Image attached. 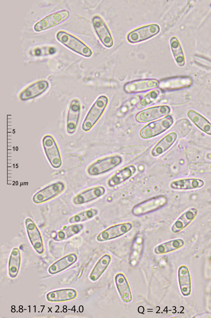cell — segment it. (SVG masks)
<instances>
[{
	"mask_svg": "<svg viewBox=\"0 0 211 318\" xmlns=\"http://www.w3.org/2000/svg\"><path fill=\"white\" fill-rule=\"evenodd\" d=\"M64 189V184L61 183L52 184L36 195L34 200L36 203H39L50 200L60 194Z\"/></svg>",
	"mask_w": 211,
	"mask_h": 318,
	"instance_id": "19",
	"label": "cell"
},
{
	"mask_svg": "<svg viewBox=\"0 0 211 318\" xmlns=\"http://www.w3.org/2000/svg\"><path fill=\"white\" fill-rule=\"evenodd\" d=\"M192 82V79L189 76H175L160 80L158 87L164 91L179 90L190 88Z\"/></svg>",
	"mask_w": 211,
	"mask_h": 318,
	"instance_id": "8",
	"label": "cell"
},
{
	"mask_svg": "<svg viewBox=\"0 0 211 318\" xmlns=\"http://www.w3.org/2000/svg\"><path fill=\"white\" fill-rule=\"evenodd\" d=\"M58 40L75 52L84 57H89L92 54V49L79 39L71 34L63 30L56 35Z\"/></svg>",
	"mask_w": 211,
	"mask_h": 318,
	"instance_id": "1",
	"label": "cell"
},
{
	"mask_svg": "<svg viewBox=\"0 0 211 318\" xmlns=\"http://www.w3.org/2000/svg\"><path fill=\"white\" fill-rule=\"evenodd\" d=\"M77 258L75 253L67 255L52 265L49 269V272L52 274L58 273L72 265L77 261Z\"/></svg>",
	"mask_w": 211,
	"mask_h": 318,
	"instance_id": "26",
	"label": "cell"
},
{
	"mask_svg": "<svg viewBox=\"0 0 211 318\" xmlns=\"http://www.w3.org/2000/svg\"><path fill=\"white\" fill-rule=\"evenodd\" d=\"M49 84L46 81L37 82L28 87L20 94V97L23 100L34 98L44 92L48 88Z\"/></svg>",
	"mask_w": 211,
	"mask_h": 318,
	"instance_id": "22",
	"label": "cell"
},
{
	"mask_svg": "<svg viewBox=\"0 0 211 318\" xmlns=\"http://www.w3.org/2000/svg\"><path fill=\"white\" fill-rule=\"evenodd\" d=\"M29 224V225H27V228L30 240L32 244L37 250L38 246L36 240H37L39 245L43 248L41 237L36 225L33 222L30 223Z\"/></svg>",
	"mask_w": 211,
	"mask_h": 318,
	"instance_id": "33",
	"label": "cell"
},
{
	"mask_svg": "<svg viewBox=\"0 0 211 318\" xmlns=\"http://www.w3.org/2000/svg\"><path fill=\"white\" fill-rule=\"evenodd\" d=\"M45 147L47 157L52 166L55 168L60 167L61 164L60 154L56 144L51 136L45 137Z\"/></svg>",
	"mask_w": 211,
	"mask_h": 318,
	"instance_id": "17",
	"label": "cell"
},
{
	"mask_svg": "<svg viewBox=\"0 0 211 318\" xmlns=\"http://www.w3.org/2000/svg\"><path fill=\"white\" fill-rule=\"evenodd\" d=\"M170 110L169 107L167 106L153 107L139 112L136 115L135 118L138 122H148L168 115Z\"/></svg>",
	"mask_w": 211,
	"mask_h": 318,
	"instance_id": "11",
	"label": "cell"
},
{
	"mask_svg": "<svg viewBox=\"0 0 211 318\" xmlns=\"http://www.w3.org/2000/svg\"><path fill=\"white\" fill-rule=\"evenodd\" d=\"M177 135L174 132L167 134L160 140L154 147L151 151L154 157H156L167 150L177 139Z\"/></svg>",
	"mask_w": 211,
	"mask_h": 318,
	"instance_id": "23",
	"label": "cell"
},
{
	"mask_svg": "<svg viewBox=\"0 0 211 318\" xmlns=\"http://www.w3.org/2000/svg\"><path fill=\"white\" fill-rule=\"evenodd\" d=\"M144 242L143 234L137 233L133 238L129 258V263L132 266L135 267L138 264L142 253Z\"/></svg>",
	"mask_w": 211,
	"mask_h": 318,
	"instance_id": "16",
	"label": "cell"
},
{
	"mask_svg": "<svg viewBox=\"0 0 211 318\" xmlns=\"http://www.w3.org/2000/svg\"><path fill=\"white\" fill-rule=\"evenodd\" d=\"M122 161L121 157L115 155L106 157L97 160L90 165L87 171L91 175H100L112 170Z\"/></svg>",
	"mask_w": 211,
	"mask_h": 318,
	"instance_id": "5",
	"label": "cell"
},
{
	"mask_svg": "<svg viewBox=\"0 0 211 318\" xmlns=\"http://www.w3.org/2000/svg\"><path fill=\"white\" fill-rule=\"evenodd\" d=\"M108 102L107 97L101 95L98 98L88 113L82 125V129L90 130L101 116Z\"/></svg>",
	"mask_w": 211,
	"mask_h": 318,
	"instance_id": "3",
	"label": "cell"
},
{
	"mask_svg": "<svg viewBox=\"0 0 211 318\" xmlns=\"http://www.w3.org/2000/svg\"><path fill=\"white\" fill-rule=\"evenodd\" d=\"M77 294L76 291L74 289H63L49 293L47 295V298L51 302L64 301L75 298Z\"/></svg>",
	"mask_w": 211,
	"mask_h": 318,
	"instance_id": "25",
	"label": "cell"
},
{
	"mask_svg": "<svg viewBox=\"0 0 211 318\" xmlns=\"http://www.w3.org/2000/svg\"><path fill=\"white\" fill-rule=\"evenodd\" d=\"M160 30L159 26L151 24L135 29L127 35V39L130 43H136L145 41L157 35Z\"/></svg>",
	"mask_w": 211,
	"mask_h": 318,
	"instance_id": "7",
	"label": "cell"
},
{
	"mask_svg": "<svg viewBox=\"0 0 211 318\" xmlns=\"http://www.w3.org/2000/svg\"><path fill=\"white\" fill-rule=\"evenodd\" d=\"M136 171V168L134 166H127L112 176L108 180L107 184L111 187L118 185L128 179Z\"/></svg>",
	"mask_w": 211,
	"mask_h": 318,
	"instance_id": "24",
	"label": "cell"
},
{
	"mask_svg": "<svg viewBox=\"0 0 211 318\" xmlns=\"http://www.w3.org/2000/svg\"><path fill=\"white\" fill-rule=\"evenodd\" d=\"M83 228V226L82 224L71 225L59 231L55 235L54 238L57 241L67 238L79 233Z\"/></svg>",
	"mask_w": 211,
	"mask_h": 318,
	"instance_id": "30",
	"label": "cell"
},
{
	"mask_svg": "<svg viewBox=\"0 0 211 318\" xmlns=\"http://www.w3.org/2000/svg\"><path fill=\"white\" fill-rule=\"evenodd\" d=\"M115 282L119 294L125 302H130L132 299L130 287L126 277L122 273L117 274L115 277Z\"/></svg>",
	"mask_w": 211,
	"mask_h": 318,
	"instance_id": "20",
	"label": "cell"
},
{
	"mask_svg": "<svg viewBox=\"0 0 211 318\" xmlns=\"http://www.w3.org/2000/svg\"><path fill=\"white\" fill-rule=\"evenodd\" d=\"M132 227V224L129 222L112 225L99 233L96 239L98 242H102L117 238L128 233Z\"/></svg>",
	"mask_w": 211,
	"mask_h": 318,
	"instance_id": "6",
	"label": "cell"
},
{
	"mask_svg": "<svg viewBox=\"0 0 211 318\" xmlns=\"http://www.w3.org/2000/svg\"><path fill=\"white\" fill-rule=\"evenodd\" d=\"M187 116L192 122L200 130L209 135H211V125L208 120L196 111L190 110Z\"/></svg>",
	"mask_w": 211,
	"mask_h": 318,
	"instance_id": "29",
	"label": "cell"
},
{
	"mask_svg": "<svg viewBox=\"0 0 211 318\" xmlns=\"http://www.w3.org/2000/svg\"><path fill=\"white\" fill-rule=\"evenodd\" d=\"M111 259L110 255L105 254L97 263L89 276L90 279L93 281L97 280L107 269Z\"/></svg>",
	"mask_w": 211,
	"mask_h": 318,
	"instance_id": "28",
	"label": "cell"
},
{
	"mask_svg": "<svg viewBox=\"0 0 211 318\" xmlns=\"http://www.w3.org/2000/svg\"><path fill=\"white\" fill-rule=\"evenodd\" d=\"M167 202L168 199L166 196L162 195L156 196L136 204L132 207L131 212L135 216H142L160 209Z\"/></svg>",
	"mask_w": 211,
	"mask_h": 318,
	"instance_id": "2",
	"label": "cell"
},
{
	"mask_svg": "<svg viewBox=\"0 0 211 318\" xmlns=\"http://www.w3.org/2000/svg\"><path fill=\"white\" fill-rule=\"evenodd\" d=\"M98 213L97 209L91 208L74 215L69 218V221L71 223L83 222L92 218Z\"/></svg>",
	"mask_w": 211,
	"mask_h": 318,
	"instance_id": "32",
	"label": "cell"
},
{
	"mask_svg": "<svg viewBox=\"0 0 211 318\" xmlns=\"http://www.w3.org/2000/svg\"><path fill=\"white\" fill-rule=\"evenodd\" d=\"M95 32L100 41L106 47H111L114 41L111 34L103 20L100 16H94L92 20Z\"/></svg>",
	"mask_w": 211,
	"mask_h": 318,
	"instance_id": "12",
	"label": "cell"
},
{
	"mask_svg": "<svg viewBox=\"0 0 211 318\" xmlns=\"http://www.w3.org/2000/svg\"><path fill=\"white\" fill-rule=\"evenodd\" d=\"M184 244L185 241L183 239H174L159 244L155 248L154 252L157 254L165 253L180 248Z\"/></svg>",
	"mask_w": 211,
	"mask_h": 318,
	"instance_id": "27",
	"label": "cell"
},
{
	"mask_svg": "<svg viewBox=\"0 0 211 318\" xmlns=\"http://www.w3.org/2000/svg\"><path fill=\"white\" fill-rule=\"evenodd\" d=\"M173 122L172 116H167L163 118L148 124L141 129L140 132V135L144 139L156 136L169 128Z\"/></svg>",
	"mask_w": 211,
	"mask_h": 318,
	"instance_id": "4",
	"label": "cell"
},
{
	"mask_svg": "<svg viewBox=\"0 0 211 318\" xmlns=\"http://www.w3.org/2000/svg\"><path fill=\"white\" fill-rule=\"evenodd\" d=\"M69 12L65 10L60 11L50 14L36 23L34 30L41 31L58 25L67 19L70 16Z\"/></svg>",
	"mask_w": 211,
	"mask_h": 318,
	"instance_id": "9",
	"label": "cell"
},
{
	"mask_svg": "<svg viewBox=\"0 0 211 318\" xmlns=\"http://www.w3.org/2000/svg\"><path fill=\"white\" fill-rule=\"evenodd\" d=\"M191 99V95L188 91L176 90L166 92L161 96L158 102L171 105H182L189 103Z\"/></svg>",
	"mask_w": 211,
	"mask_h": 318,
	"instance_id": "10",
	"label": "cell"
},
{
	"mask_svg": "<svg viewBox=\"0 0 211 318\" xmlns=\"http://www.w3.org/2000/svg\"><path fill=\"white\" fill-rule=\"evenodd\" d=\"M105 192V188L102 186L91 188L77 194L74 198L73 202L77 205L85 203L100 197Z\"/></svg>",
	"mask_w": 211,
	"mask_h": 318,
	"instance_id": "15",
	"label": "cell"
},
{
	"mask_svg": "<svg viewBox=\"0 0 211 318\" xmlns=\"http://www.w3.org/2000/svg\"><path fill=\"white\" fill-rule=\"evenodd\" d=\"M81 105L79 101L74 99L71 102L69 109L67 120V130L70 134H73L77 127L80 117Z\"/></svg>",
	"mask_w": 211,
	"mask_h": 318,
	"instance_id": "18",
	"label": "cell"
},
{
	"mask_svg": "<svg viewBox=\"0 0 211 318\" xmlns=\"http://www.w3.org/2000/svg\"><path fill=\"white\" fill-rule=\"evenodd\" d=\"M159 93V91L157 90L150 91L139 101L136 105L137 107L141 109L149 105L156 100Z\"/></svg>",
	"mask_w": 211,
	"mask_h": 318,
	"instance_id": "34",
	"label": "cell"
},
{
	"mask_svg": "<svg viewBox=\"0 0 211 318\" xmlns=\"http://www.w3.org/2000/svg\"><path fill=\"white\" fill-rule=\"evenodd\" d=\"M159 81L154 79H146L132 81L124 85V90L128 93L145 92L158 87Z\"/></svg>",
	"mask_w": 211,
	"mask_h": 318,
	"instance_id": "13",
	"label": "cell"
},
{
	"mask_svg": "<svg viewBox=\"0 0 211 318\" xmlns=\"http://www.w3.org/2000/svg\"><path fill=\"white\" fill-rule=\"evenodd\" d=\"M35 52L36 53V55L38 56L40 55L41 53V51L39 49H37L35 51Z\"/></svg>",
	"mask_w": 211,
	"mask_h": 318,
	"instance_id": "35",
	"label": "cell"
},
{
	"mask_svg": "<svg viewBox=\"0 0 211 318\" xmlns=\"http://www.w3.org/2000/svg\"><path fill=\"white\" fill-rule=\"evenodd\" d=\"M170 45L175 59L180 66L185 63V57L180 43L177 38L173 37L170 39Z\"/></svg>",
	"mask_w": 211,
	"mask_h": 318,
	"instance_id": "31",
	"label": "cell"
},
{
	"mask_svg": "<svg viewBox=\"0 0 211 318\" xmlns=\"http://www.w3.org/2000/svg\"><path fill=\"white\" fill-rule=\"evenodd\" d=\"M204 184L203 180L200 179L187 178L173 181L170 183V187L175 190H187L200 188Z\"/></svg>",
	"mask_w": 211,
	"mask_h": 318,
	"instance_id": "21",
	"label": "cell"
},
{
	"mask_svg": "<svg viewBox=\"0 0 211 318\" xmlns=\"http://www.w3.org/2000/svg\"><path fill=\"white\" fill-rule=\"evenodd\" d=\"M198 210L196 207L191 208L185 211L174 221L171 227L174 233H177L188 227L198 215Z\"/></svg>",
	"mask_w": 211,
	"mask_h": 318,
	"instance_id": "14",
	"label": "cell"
}]
</instances>
